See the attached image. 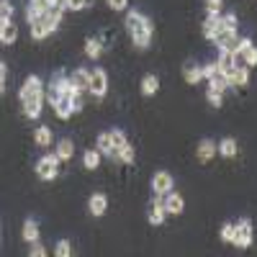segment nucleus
<instances>
[{"label": "nucleus", "mask_w": 257, "mask_h": 257, "mask_svg": "<svg viewBox=\"0 0 257 257\" xmlns=\"http://www.w3.org/2000/svg\"><path fill=\"white\" fill-rule=\"evenodd\" d=\"M111 160H116V162H123V165H134V160H137V152H134V147H132V142H126V144H121L116 152H113V157Z\"/></svg>", "instance_id": "nucleus-24"}, {"label": "nucleus", "mask_w": 257, "mask_h": 257, "mask_svg": "<svg viewBox=\"0 0 257 257\" xmlns=\"http://www.w3.org/2000/svg\"><path fill=\"white\" fill-rule=\"evenodd\" d=\"M54 254H57V257H70V254H72L70 239H59V242L54 244Z\"/></svg>", "instance_id": "nucleus-38"}, {"label": "nucleus", "mask_w": 257, "mask_h": 257, "mask_svg": "<svg viewBox=\"0 0 257 257\" xmlns=\"http://www.w3.org/2000/svg\"><path fill=\"white\" fill-rule=\"evenodd\" d=\"M88 211H90V216H95V219H100L105 211H108V196L105 193H93V196L88 198Z\"/></svg>", "instance_id": "nucleus-14"}, {"label": "nucleus", "mask_w": 257, "mask_h": 257, "mask_svg": "<svg viewBox=\"0 0 257 257\" xmlns=\"http://www.w3.org/2000/svg\"><path fill=\"white\" fill-rule=\"evenodd\" d=\"M103 47H105L103 36H88V39H85V57H88V59H100Z\"/></svg>", "instance_id": "nucleus-19"}, {"label": "nucleus", "mask_w": 257, "mask_h": 257, "mask_svg": "<svg viewBox=\"0 0 257 257\" xmlns=\"http://www.w3.org/2000/svg\"><path fill=\"white\" fill-rule=\"evenodd\" d=\"M216 155L224 157V160H234V157L239 155V144H237V139H234V137H224V139H219V142H216Z\"/></svg>", "instance_id": "nucleus-13"}, {"label": "nucleus", "mask_w": 257, "mask_h": 257, "mask_svg": "<svg viewBox=\"0 0 257 257\" xmlns=\"http://www.w3.org/2000/svg\"><path fill=\"white\" fill-rule=\"evenodd\" d=\"M221 18H224V26H229V29H239V18H237V13L226 11V13H221Z\"/></svg>", "instance_id": "nucleus-44"}, {"label": "nucleus", "mask_w": 257, "mask_h": 257, "mask_svg": "<svg viewBox=\"0 0 257 257\" xmlns=\"http://www.w3.org/2000/svg\"><path fill=\"white\" fill-rule=\"evenodd\" d=\"M21 237H24L29 244H31V242H36V239H41V229H39V221L29 216V219L24 221V231H21Z\"/></svg>", "instance_id": "nucleus-26"}, {"label": "nucleus", "mask_w": 257, "mask_h": 257, "mask_svg": "<svg viewBox=\"0 0 257 257\" xmlns=\"http://www.w3.org/2000/svg\"><path fill=\"white\" fill-rule=\"evenodd\" d=\"M167 219V208H165V196H152V201H149V208H147V221L152 226H160L165 224Z\"/></svg>", "instance_id": "nucleus-7"}, {"label": "nucleus", "mask_w": 257, "mask_h": 257, "mask_svg": "<svg viewBox=\"0 0 257 257\" xmlns=\"http://www.w3.org/2000/svg\"><path fill=\"white\" fill-rule=\"evenodd\" d=\"M183 80L188 82V85H198V82H203V67L201 64H188V67L183 70Z\"/></svg>", "instance_id": "nucleus-28"}, {"label": "nucleus", "mask_w": 257, "mask_h": 257, "mask_svg": "<svg viewBox=\"0 0 257 257\" xmlns=\"http://www.w3.org/2000/svg\"><path fill=\"white\" fill-rule=\"evenodd\" d=\"M54 155L59 157V162H70L72 157H75V142L72 139H59L57 142V149H54Z\"/></svg>", "instance_id": "nucleus-22"}, {"label": "nucleus", "mask_w": 257, "mask_h": 257, "mask_svg": "<svg viewBox=\"0 0 257 257\" xmlns=\"http://www.w3.org/2000/svg\"><path fill=\"white\" fill-rule=\"evenodd\" d=\"M237 39H239V29H229V26H224V29L216 34V39L211 41V44L216 47V49H234Z\"/></svg>", "instance_id": "nucleus-12"}, {"label": "nucleus", "mask_w": 257, "mask_h": 257, "mask_svg": "<svg viewBox=\"0 0 257 257\" xmlns=\"http://www.w3.org/2000/svg\"><path fill=\"white\" fill-rule=\"evenodd\" d=\"M95 149H98L103 157H108V160H111V155H113V142H111L108 128H105V132H100V134L95 137Z\"/></svg>", "instance_id": "nucleus-25"}, {"label": "nucleus", "mask_w": 257, "mask_h": 257, "mask_svg": "<svg viewBox=\"0 0 257 257\" xmlns=\"http://www.w3.org/2000/svg\"><path fill=\"white\" fill-rule=\"evenodd\" d=\"M206 100H208L211 108H221V105H224V93H216V90L206 88Z\"/></svg>", "instance_id": "nucleus-34"}, {"label": "nucleus", "mask_w": 257, "mask_h": 257, "mask_svg": "<svg viewBox=\"0 0 257 257\" xmlns=\"http://www.w3.org/2000/svg\"><path fill=\"white\" fill-rule=\"evenodd\" d=\"M44 93H47V103L52 105L54 116H57L59 121H70V118H72L70 98L77 93V90L72 88V82H70V75L64 72V70H57V72L49 77Z\"/></svg>", "instance_id": "nucleus-1"}, {"label": "nucleus", "mask_w": 257, "mask_h": 257, "mask_svg": "<svg viewBox=\"0 0 257 257\" xmlns=\"http://www.w3.org/2000/svg\"><path fill=\"white\" fill-rule=\"evenodd\" d=\"M108 88H111V80H108V72L103 67H93L90 70V77H88V93L95 98V100H103L108 95Z\"/></svg>", "instance_id": "nucleus-4"}, {"label": "nucleus", "mask_w": 257, "mask_h": 257, "mask_svg": "<svg viewBox=\"0 0 257 257\" xmlns=\"http://www.w3.org/2000/svg\"><path fill=\"white\" fill-rule=\"evenodd\" d=\"M224 13V0H206V16H221Z\"/></svg>", "instance_id": "nucleus-37"}, {"label": "nucleus", "mask_w": 257, "mask_h": 257, "mask_svg": "<svg viewBox=\"0 0 257 257\" xmlns=\"http://www.w3.org/2000/svg\"><path fill=\"white\" fill-rule=\"evenodd\" d=\"M52 142H54V134H52V128L49 126H36L34 128V144L39 147V149H47V147H52Z\"/></svg>", "instance_id": "nucleus-21"}, {"label": "nucleus", "mask_w": 257, "mask_h": 257, "mask_svg": "<svg viewBox=\"0 0 257 257\" xmlns=\"http://www.w3.org/2000/svg\"><path fill=\"white\" fill-rule=\"evenodd\" d=\"M6 88H8V64L0 59V95L6 93Z\"/></svg>", "instance_id": "nucleus-43"}, {"label": "nucleus", "mask_w": 257, "mask_h": 257, "mask_svg": "<svg viewBox=\"0 0 257 257\" xmlns=\"http://www.w3.org/2000/svg\"><path fill=\"white\" fill-rule=\"evenodd\" d=\"M49 0H29V6H26V24H31V21L36 16H41L44 11H49Z\"/></svg>", "instance_id": "nucleus-27"}, {"label": "nucleus", "mask_w": 257, "mask_h": 257, "mask_svg": "<svg viewBox=\"0 0 257 257\" xmlns=\"http://www.w3.org/2000/svg\"><path fill=\"white\" fill-rule=\"evenodd\" d=\"M139 90L144 98H155L160 93V77L157 75H144L142 82H139Z\"/></svg>", "instance_id": "nucleus-20"}, {"label": "nucleus", "mask_w": 257, "mask_h": 257, "mask_svg": "<svg viewBox=\"0 0 257 257\" xmlns=\"http://www.w3.org/2000/svg\"><path fill=\"white\" fill-rule=\"evenodd\" d=\"M44 88L47 85L41 82L39 75H29L24 80V85L18 88V100H26V98H34V95H44Z\"/></svg>", "instance_id": "nucleus-9"}, {"label": "nucleus", "mask_w": 257, "mask_h": 257, "mask_svg": "<svg viewBox=\"0 0 257 257\" xmlns=\"http://www.w3.org/2000/svg\"><path fill=\"white\" fill-rule=\"evenodd\" d=\"M44 103H47V93L44 95H34V98H26L21 100V108H24V116L29 121H36L41 116V111H44Z\"/></svg>", "instance_id": "nucleus-11"}, {"label": "nucleus", "mask_w": 257, "mask_h": 257, "mask_svg": "<svg viewBox=\"0 0 257 257\" xmlns=\"http://www.w3.org/2000/svg\"><path fill=\"white\" fill-rule=\"evenodd\" d=\"M123 24H126V31H128V39L137 49H149L152 47V39H155V24L152 18L144 16L142 11L137 8H126V16H123Z\"/></svg>", "instance_id": "nucleus-2"}, {"label": "nucleus", "mask_w": 257, "mask_h": 257, "mask_svg": "<svg viewBox=\"0 0 257 257\" xmlns=\"http://www.w3.org/2000/svg\"><path fill=\"white\" fill-rule=\"evenodd\" d=\"M254 242V224L252 219H239V221H234V239L231 244L237 247V249H249Z\"/></svg>", "instance_id": "nucleus-5"}, {"label": "nucleus", "mask_w": 257, "mask_h": 257, "mask_svg": "<svg viewBox=\"0 0 257 257\" xmlns=\"http://www.w3.org/2000/svg\"><path fill=\"white\" fill-rule=\"evenodd\" d=\"M226 85H229V90H237V88H247L249 85V67L247 64H237L234 70H229L224 75Z\"/></svg>", "instance_id": "nucleus-8"}, {"label": "nucleus", "mask_w": 257, "mask_h": 257, "mask_svg": "<svg viewBox=\"0 0 257 257\" xmlns=\"http://www.w3.org/2000/svg\"><path fill=\"white\" fill-rule=\"evenodd\" d=\"M224 29V18L221 16H206V21H203V36L208 39V41H213L216 39V34Z\"/></svg>", "instance_id": "nucleus-17"}, {"label": "nucleus", "mask_w": 257, "mask_h": 257, "mask_svg": "<svg viewBox=\"0 0 257 257\" xmlns=\"http://www.w3.org/2000/svg\"><path fill=\"white\" fill-rule=\"evenodd\" d=\"M105 6H108L111 11H116V13H123L128 8V0H105Z\"/></svg>", "instance_id": "nucleus-45"}, {"label": "nucleus", "mask_w": 257, "mask_h": 257, "mask_svg": "<svg viewBox=\"0 0 257 257\" xmlns=\"http://www.w3.org/2000/svg\"><path fill=\"white\" fill-rule=\"evenodd\" d=\"M29 257H47V247L41 244V239H36V242L29 244Z\"/></svg>", "instance_id": "nucleus-41"}, {"label": "nucleus", "mask_w": 257, "mask_h": 257, "mask_svg": "<svg viewBox=\"0 0 257 257\" xmlns=\"http://www.w3.org/2000/svg\"><path fill=\"white\" fill-rule=\"evenodd\" d=\"M108 134H111V142H113V152L121 147V144H126L128 142V137L123 134V128H118V126H113V128H108ZM113 157V155H111Z\"/></svg>", "instance_id": "nucleus-33"}, {"label": "nucleus", "mask_w": 257, "mask_h": 257, "mask_svg": "<svg viewBox=\"0 0 257 257\" xmlns=\"http://www.w3.org/2000/svg\"><path fill=\"white\" fill-rule=\"evenodd\" d=\"M206 82H208V88H211V90H216V93H224V95L229 93V85H226L224 75H213V77H211V80H206Z\"/></svg>", "instance_id": "nucleus-32"}, {"label": "nucleus", "mask_w": 257, "mask_h": 257, "mask_svg": "<svg viewBox=\"0 0 257 257\" xmlns=\"http://www.w3.org/2000/svg\"><path fill=\"white\" fill-rule=\"evenodd\" d=\"M213 157H216V142L213 139H201L198 144H196V160L198 162H211Z\"/></svg>", "instance_id": "nucleus-16"}, {"label": "nucleus", "mask_w": 257, "mask_h": 257, "mask_svg": "<svg viewBox=\"0 0 257 257\" xmlns=\"http://www.w3.org/2000/svg\"><path fill=\"white\" fill-rule=\"evenodd\" d=\"M165 208H167V216H180V213H183V208H185V198L180 196L175 188L165 196Z\"/></svg>", "instance_id": "nucleus-15"}, {"label": "nucleus", "mask_w": 257, "mask_h": 257, "mask_svg": "<svg viewBox=\"0 0 257 257\" xmlns=\"http://www.w3.org/2000/svg\"><path fill=\"white\" fill-rule=\"evenodd\" d=\"M13 16H16V8H13L11 0H0V29L8 26L13 21Z\"/></svg>", "instance_id": "nucleus-31"}, {"label": "nucleus", "mask_w": 257, "mask_h": 257, "mask_svg": "<svg viewBox=\"0 0 257 257\" xmlns=\"http://www.w3.org/2000/svg\"><path fill=\"white\" fill-rule=\"evenodd\" d=\"M49 6H52V8H62V11H67V8H64V0H49Z\"/></svg>", "instance_id": "nucleus-46"}, {"label": "nucleus", "mask_w": 257, "mask_h": 257, "mask_svg": "<svg viewBox=\"0 0 257 257\" xmlns=\"http://www.w3.org/2000/svg\"><path fill=\"white\" fill-rule=\"evenodd\" d=\"M59 157L57 155H41L39 160H36V175H39V180H44V183H52V180H57V175H59Z\"/></svg>", "instance_id": "nucleus-6"}, {"label": "nucleus", "mask_w": 257, "mask_h": 257, "mask_svg": "<svg viewBox=\"0 0 257 257\" xmlns=\"http://www.w3.org/2000/svg\"><path fill=\"white\" fill-rule=\"evenodd\" d=\"M173 188H175V178L170 175L167 170H157L152 175V193L155 196H167Z\"/></svg>", "instance_id": "nucleus-10"}, {"label": "nucleus", "mask_w": 257, "mask_h": 257, "mask_svg": "<svg viewBox=\"0 0 257 257\" xmlns=\"http://www.w3.org/2000/svg\"><path fill=\"white\" fill-rule=\"evenodd\" d=\"M88 77H90V70H85V67H80V70L70 72V82H72V88H75L77 93H88Z\"/></svg>", "instance_id": "nucleus-23"}, {"label": "nucleus", "mask_w": 257, "mask_h": 257, "mask_svg": "<svg viewBox=\"0 0 257 257\" xmlns=\"http://www.w3.org/2000/svg\"><path fill=\"white\" fill-rule=\"evenodd\" d=\"M90 6V0H64V8L67 11H85Z\"/></svg>", "instance_id": "nucleus-42"}, {"label": "nucleus", "mask_w": 257, "mask_h": 257, "mask_svg": "<svg viewBox=\"0 0 257 257\" xmlns=\"http://www.w3.org/2000/svg\"><path fill=\"white\" fill-rule=\"evenodd\" d=\"M62 18H64V11H62V8H49V11H44L41 16H36L31 24H29V29H31V39H34V41H44V39H49V36L62 26Z\"/></svg>", "instance_id": "nucleus-3"}, {"label": "nucleus", "mask_w": 257, "mask_h": 257, "mask_svg": "<svg viewBox=\"0 0 257 257\" xmlns=\"http://www.w3.org/2000/svg\"><path fill=\"white\" fill-rule=\"evenodd\" d=\"M70 108H72V116L85 108V93H75V95L70 98Z\"/></svg>", "instance_id": "nucleus-39"}, {"label": "nucleus", "mask_w": 257, "mask_h": 257, "mask_svg": "<svg viewBox=\"0 0 257 257\" xmlns=\"http://www.w3.org/2000/svg\"><path fill=\"white\" fill-rule=\"evenodd\" d=\"M16 39H18V26L11 21L8 26L0 29V44H3V47H11V44H16Z\"/></svg>", "instance_id": "nucleus-30"}, {"label": "nucleus", "mask_w": 257, "mask_h": 257, "mask_svg": "<svg viewBox=\"0 0 257 257\" xmlns=\"http://www.w3.org/2000/svg\"><path fill=\"white\" fill-rule=\"evenodd\" d=\"M201 67H203V80H211L213 75H221V72H219V64H216V59H211V62L201 64Z\"/></svg>", "instance_id": "nucleus-40"}, {"label": "nucleus", "mask_w": 257, "mask_h": 257, "mask_svg": "<svg viewBox=\"0 0 257 257\" xmlns=\"http://www.w3.org/2000/svg\"><path fill=\"white\" fill-rule=\"evenodd\" d=\"M219 237H221V242H224V244H231V239H234V221L221 224V229H219Z\"/></svg>", "instance_id": "nucleus-35"}, {"label": "nucleus", "mask_w": 257, "mask_h": 257, "mask_svg": "<svg viewBox=\"0 0 257 257\" xmlns=\"http://www.w3.org/2000/svg\"><path fill=\"white\" fill-rule=\"evenodd\" d=\"M242 59H244V64L252 70V67H257V47L252 44V47H247L244 52H242Z\"/></svg>", "instance_id": "nucleus-36"}, {"label": "nucleus", "mask_w": 257, "mask_h": 257, "mask_svg": "<svg viewBox=\"0 0 257 257\" xmlns=\"http://www.w3.org/2000/svg\"><path fill=\"white\" fill-rule=\"evenodd\" d=\"M216 64H219V72H221V75H226L229 70L237 67V54H234V49H219Z\"/></svg>", "instance_id": "nucleus-18"}, {"label": "nucleus", "mask_w": 257, "mask_h": 257, "mask_svg": "<svg viewBox=\"0 0 257 257\" xmlns=\"http://www.w3.org/2000/svg\"><path fill=\"white\" fill-rule=\"evenodd\" d=\"M100 162H103V155L98 152L95 147H93V149H85V152H82V167H85V170H98Z\"/></svg>", "instance_id": "nucleus-29"}]
</instances>
